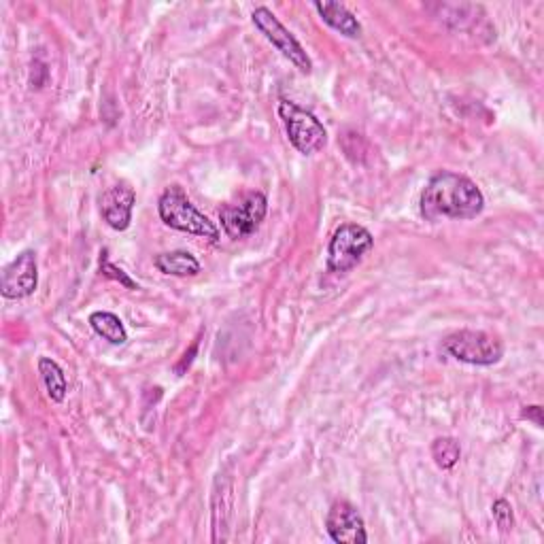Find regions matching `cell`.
Segmentation results:
<instances>
[{"label": "cell", "instance_id": "19", "mask_svg": "<svg viewBox=\"0 0 544 544\" xmlns=\"http://www.w3.org/2000/svg\"><path fill=\"white\" fill-rule=\"evenodd\" d=\"M521 417L527 419V421H534L536 428H542V425H544L542 408H540V406H525V411L521 413Z\"/></svg>", "mask_w": 544, "mask_h": 544}, {"label": "cell", "instance_id": "14", "mask_svg": "<svg viewBox=\"0 0 544 544\" xmlns=\"http://www.w3.org/2000/svg\"><path fill=\"white\" fill-rule=\"evenodd\" d=\"M90 326L100 338H105L107 343H111V345H124L128 340L124 323L115 313H109V311L92 313L90 315Z\"/></svg>", "mask_w": 544, "mask_h": 544}, {"label": "cell", "instance_id": "5", "mask_svg": "<svg viewBox=\"0 0 544 544\" xmlns=\"http://www.w3.org/2000/svg\"><path fill=\"white\" fill-rule=\"evenodd\" d=\"M374 247L372 234L357 224L340 226L328 245V268L332 272H349L360 264Z\"/></svg>", "mask_w": 544, "mask_h": 544}, {"label": "cell", "instance_id": "3", "mask_svg": "<svg viewBox=\"0 0 544 544\" xmlns=\"http://www.w3.org/2000/svg\"><path fill=\"white\" fill-rule=\"evenodd\" d=\"M279 115L283 119L289 143L304 153V156H313V153L326 147L328 132L311 111L298 107L292 100H281Z\"/></svg>", "mask_w": 544, "mask_h": 544}, {"label": "cell", "instance_id": "17", "mask_svg": "<svg viewBox=\"0 0 544 544\" xmlns=\"http://www.w3.org/2000/svg\"><path fill=\"white\" fill-rule=\"evenodd\" d=\"M100 272H102V275H105V277H109V279H113V281H119V283H122L124 287H128V289H139V285H136L128 275H126V272L122 270V268H117L115 264H111L109 262V258H107V251H102V258H100Z\"/></svg>", "mask_w": 544, "mask_h": 544}, {"label": "cell", "instance_id": "12", "mask_svg": "<svg viewBox=\"0 0 544 544\" xmlns=\"http://www.w3.org/2000/svg\"><path fill=\"white\" fill-rule=\"evenodd\" d=\"M315 11L321 15V20L326 22L330 28L336 32L345 34L349 39H360L362 37V24L357 22V17L340 3H332V0H326V3H317L313 5Z\"/></svg>", "mask_w": 544, "mask_h": 544}, {"label": "cell", "instance_id": "7", "mask_svg": "<svg viewBox=\"0 0 544 544\" xmlns=\"http://www.w3.org/2000/svg\"><path fill=\"white\" fill-rule=\"evenodd\" d=\"M251 20L255 28H258L264 37L298 68L300 73L309 75L313 71V62L309 56H306L304 47L300 45V41L294 37V34L279 22V17L275 13L266 7H258L251 13Z\"/></svg>", "mask_w": 544, "mask_h": 544}, {"label": "cell", "instance_id": "4", "mask_svg": "<svg viewBox=\"0 0 544 544\" xmlns=\"http://www.w3.org/2000/svg\"><path fill=\"white\" fill-rule=\"evenodd\" d=\"M445 351L472 366H493L502 360L504 345L498 336L481 330H459L445 340Z\"/></svg>", "mask_w": 544, "mask_h": 544}, {"label": "cell", "instance_id": "15", "mask_svg": "<svg viewBox=\"0 0 544 544\" xmlns=\"http://www.w3.org/2000/svg\"><path fill=\"white\" fill-rule=\"evenodd\" d=\"M39 372H41L43 385L47 389V396L54 402H62L66 398V391H68L64 370L54 360H49V357H41Z\"/></svg>", "mask_w": 544, "mask_h": 544}, {"label": "cell", "instance_id": "13", "mask_svg": "<svg viewBox=\"0 0 544 544\" xmlns=\"http://www.w3.org/2000/svg\"><path fill=\"white\" fill-rule=\"evenodd\" d=\"M156 268L164 275L170 277H196L200 272V262L194 258L190 251H168L160 253L156 260H153Z\"/></svg>", "mask_w": 544, "mask_h": 544}, {"label": "cell", "instance_id": "6", "mask_svg": "<svg viewBox=\"0 0 544 544\" xmlns=\"http://www.w3.org/2000/svg\"><path fill=\"white\" fill-rule=\"evenodd\" d=\"M268 213V200L262 192H247L238 200L224 204L219 209V221L224 232L238 241V238L251 236L262 226Z\"/></svg>", "mask_w": 544, "mask_h": 544}, {"label": "cell", "instance_id": "9", "mask_svg": "<svg viewBox=\"0 0 544 544\" xmlns=\"http://www.w3.org/2000/svg\"><path fill=\"white\" fill-rule=\"evenodd\" d=\"M328 534L338 544H366V523L357 508L347 500H338L332 504L326 517Z\"/></svg>", "mask_w": 544, "mask_h": 544}, {"label": "cell", "instance_id": "16", "mask_svg": "<svg viewBox=\"0 0 544 544\" xmlns=\"http://www.w3.org/2000/svg\"><path fill=\"white\" fill-rule=\"evenodd\" d=\"M432 457L440 470H451L462 457V449H459V442L455 438L442 436L432 442Z\"/></svg>", "mask_w": 544, "mask_h": 544}, {"label": "cell", "instance_id": "11", "mask_svg": "<svg viewBox=\"0 0 544 544\" xmlns=\"http://www.w3.org/2000/svg\"><path fill=\"white\" fill-rule=\"evenodd\" d=\"M213 542H226L228 523L232 515V476L219 472L213 485Z\"/></svg>", "mask_w": 544, "mask_h": 544}, {"label": "cell", "instance_id": "10", "mask_svg": "<svg viewBox=\"0 0 544 544\" xmlns=\"http://www.w3.org/2000/svg\"><path fill=\"white\" fill-rule=\"evenodd\" d=\"M136 202V194L132 187L126 181H119L113 187L100 196V213L102 219L107 221V224L117 230L124 232L128 230L130 221H132V209Z\"/></svg>", "mask_w": 544, "mask_h": 544}, {"label": "cell", "instance_id": "8", "mask_svg": "<svg viewBox=\"0 0 544 544\" xmlns=\"http://www.w3.org/2000/svg\"><path fill=\"white\" fill-rule=\"evenodd\" d=\"M39 285V266L37 253L26 249L17 258L3 268L0 277V294L7 300H22L34 294Z\"/></svg>", "mask_w": 544, "mask_h": 544}, {"label": "cell", "instance_id": "20", "mask_svg": "<svg viewBox=\"0 0 544 544\" xmlns=\"http://www.w3.org/2000/svg\"><path fill=\"white\" fill-rule=\"evenodd\" d=\"M196 351H198V343H194V345H192V349H190V351H187V353L183 355V360H181V362H179V366H177V374L185 372V368L192 364V360H194V355H196Z\"/></svg>", "mask_w": 544, "mask_h": 544}, {"label": "cell", "instance_id": "18", "mask_svg": "<svg viewBox=\"0 0 544 544\" xmlns=\"http://www.w3.org/2000/svg\"><path fill=\"white\" fill-rule=\"evenodd\" d=\"M491 513H493V519H496V525L500 527L502 532H508L510 527H513V506H510L504 498L496 500L491 506Z\"/></svg>", "mask_w": 544, "mask_h": 544}, {"label": "cell", "instance_id": "2", "mask_svg": "<svg viewBox=\"0 0 544 544\" xmlns=\"http://www.w3.org/2000/svg\"><path fill=\"white\" fill-rule=\"evenodd\" d=\"M158 213L168 228L204 238V241H209L213 245L219 243V238H221L219 228L207 215H202L194 207L192 200L187 198L183 187H179V185L166 187L164 194L158 200Z\"/></svg>", "mask_w": 544, "mask_h": 544}, {"label": "cell", "instance_id": "1", "mask_svg": "<svg viewBox=\"0 0 544 544\" xmlns=\"http://www.w3.org/2000/svg\"><path fill=\"white\" fill-rule=\"evenodd\" d=\"M485 209V196L472 179L457 173H438L421 194V215L428 221L474 219Z\"/></svg>", "mask_w": 544, "mask_h": 544}]
</instances>
